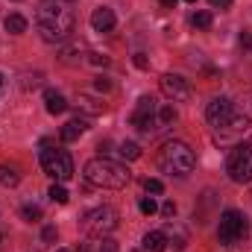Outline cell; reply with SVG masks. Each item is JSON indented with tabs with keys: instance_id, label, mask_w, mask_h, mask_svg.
Wrapping results in <instances>:
<instances>
[{
	"instance_id": "6da1fadb",
	"label": "cell",
	"mask_w": 252,
	"mask_h": 252,
	"mask_svg": "<svg viewBox=\"0 0 252 252\" xmlns=\"http://www.w3.org/2000/svg\"><path fill=\"white\" fill-rule=\"evenodd\" d=\"M35 18H38V35L47 44H62V41L70 38V32H73V12L59 6V3L44 0L38 6V15Z\"/></svg>"
},
{
	"instance_id": "7a4b0ae2",
	"label": "cell",
	"mask_w": 252,
	"mask_h": 252,
	"mask_svg": "<svg viewBox=\"0 0 252 252\" xmlns=\"http://www.w3.org/2000/svg\"><path fill=\"white\" fill-rule=\"evenodd\" d=\"M85 179L91 182V185H97V188H112V190H121L129 185V179H132V173L126 170V164L121 161H112V158H91L88 164H85Z\"/></svg>"
},
{
	"instance_id": "3957f363",
	"label": "cell",
	"mask_w": 252,
	"mask_h": 252,
	"mask_svg": "<svg viewBox=\"0 0 252 252\" xmlns=\"http://www.w3.org/2000/svg\"><path fill=\"white\" fill-rule=\"evenodd\" d=\"M158 167L170 176H188L190 170L196 167V156L188 144L182 141H167L158 153Z\"/></svg>"
},
{
	"instance_id": "277c9868",
	"label": "cell",
	"mask_w": 252,
	"mask_h": 252,
	"mask_svg": "<svg viewBox=\"0 0 252 252\" xmlns=\"http://www.w3.org/2000/svg\"><path fill=\"white\" fill-rule=\"evenodd\" d=\"M41 167L56 182H67L73 176V158H70V153L59 150V147H50V141H41Z\"/></svg>"
},
{
	"instance_id": "5b68a950",
	"label": "cell",
	"mask_w": 252,
	"mask_h": 252,
	"mask_svg": "<svg viewBox=\"0 0 252 252\" xmlns=\"http://www.w3.org/2000/svg\"><path fill=\"white\" fill-rule=\"evenodd\" d=\"M118 211L112 208V205H97V208H91V211H85V217H82V229L88 232V235H94V238H106V235H112L115 229H118Z\"/></svg>"
},
{
	"instance_id": "8992f818",
	"label": "cell",
	"mask_w": 252,
	"mask_h": 252,
	"mask_svg": "<svg viewBox=\"0 0 252 252\" xmlns=\"http://www.w3.org/2000/svg\"><path fill=\"white\" fill-rule=\"evenodd\" d=\"M244 238H247V220H244V214L235 211V208L223 211L220 214V226H217V241L223 247H238V244H244Z\"/></svg>"
},
{
	"instance_id": "52a82bcc",
	"label": "cell",
	"mask_w": 252,
	"mask_h": 252,
	"mask_svg": "<svg viewBox=\"0 0 252 252\" xmlns=\"http://www.w3.org/2000/svg\"><path fill=\"white\" fill-rule=\"evenodd\" d=\"M226 173L238 185L252 182V144H235V150L226 158Z\"/></svg>"
},
{
	"instance_id": "ba28073f",
	"label": "cell",
	"mask_w": 252,
	"mask_h": 252,
	"mask_svg": "<svg viewBox=\"0 0 252 252\" xmlns=\"http://www.w3.org/2000/svg\"><path fill=\"white\" fill-rule=\"evenodd\" d=\"M250 135H252V118L238 115V112H232L220 126H214V138L223 141V144H232V141L244 144V138H250Z\"/></svg>"
},
{
	"instance_id": "9c48e42d",
	"label": "cell",
	"mask_w": 252,
	"mask_h": 252,
	"mask_svg": "<svg viewBox=\"0 0 252 252\" xmlns=\"http://www.w3.org/2000/svg\"><path fill=\"white\" fill-rule=\"evenodd\" d=\"M156 112H158L156 97L144 94V97L138 100V109L132 112V126H135L138 132H150V129H153V118H156Z\"/></svg>"
},
{
	"instance_id": "30bf717a",
	"label": "cell",
	"mask_w": 252,
	"mask_h": 252,
	"mask_svg": "<svg viewBox=\"0 0 252 252\" xmlns=\"http://www.w3.org/2000/svg\"><path fill=\"white\" fill-rule=\"evenodd\" d=\"M161 91H164V97L173 100V103H185V100H190L188 79H182L179 73H164V76H161Z\"/></svg>"
},
{
	"instance_id": "8fae6325",
	"label": "cell",
	"mask_w": 252,
	"mask_h": 252,
	"mask_svg": "<svg viewBox=\"0 0 252 252\" xmlns=\"http://www.w3.org/2000/svg\"><path fill=\"white\" fill-rule=\"evenodd\" d=\"M232 112H235V109H232V100H229V97H214V100L208 103V109H205V121L211 126H220Z\"/></svg>"
},
{
	"instance_id": "7c38bea8",
	"label": "cell",
	"mask_w": 252,
	"mask_h": 252,
	"mask_svg": "<svg viewBox=\"0 0 252 252\" xmlns=\"http://www.w3.org/2000/svg\"><path fill=\"white\" fill-rule=\"evenodd\" d=\"M164 238H167V244L173 247V250L179 252V250H185L190 244V235H188V229L182 226V223H176V220H170L167 226H164Z\"/></svg>"
},
{
	"instance_id": "4fadbf2b",
	"label": "cell",
	"mask_w": 252,
	"mask_h": 252,
	"mask_svg": "<svg viewBox=\"0 0 252 252\" xmlns=\"http://www.w3.org/2000/svg\"><path fill=\"white\" fill-rule=\"evenodd\" d=\"M115 12L109 9V6H100V9H94L91 12V30L94 32H112L115 30Z\"/></svg>"
},
{
	"instance_id": "5bb4252c",
	"label": "cell",
	"mask_w": 252,
	"mask_h": 252,
	"mask_svg": "<svg viewBox=\"0 0 252 252\" xmlns=\"http://www.w3.org/2000/svg\"><path fill=\"white\" fill-rule=\"evenodd\" d=\"M85 129H88V121H85V118H73V121H67V124L62 126L59 138H62L64 144H70V141H76V138H79Z\"/></svg>"
},
{
	"instance_id": "9a60e30c",
	"label": "cell",
	"mask_w": 252,
	"mask_h": 252,
	"mask_svg": "<svg viewBox=\"0 0 252 252\" xmlns=\"http://www.w3.org/2000/svg\"><path fill=\"white\" fill-rule=\"evenodd\" d=\"M44 106H47L50 115H62V112H67V100H64L59 91H53V88L44 91Z\"/></svg>"
},
{
	"instance_id": "2e32d148",
	"label": "cell",
	"mask_w": 252,
	"mask_h": 252,
	"mask_svg": "<svg viewBox=\"0 0 252 252\" xmlns=\"http://www.w3.org/2000/svg\"><path fill=\"white\" fill-rule=\"evenodd\" d=\"M144 250L147 252H164L167 250L164 232H147V235H144Z\"/></svg>"
},
{
	"instance_id": "e0dca14e",
	"label": "cell",
	"mask_w": 252,
	"mask_h": 252,
	"mask_svg": "<svg viewBox=\"0 0 252 252\" xmlns=\"http://www.w3.org/2000/svg\"><path fill=\"white\" fill-rule=\"evenodd\" d=\"M79 109H82V112H88V115H103L106 103H100V100H97V97H91V94H79Z\"/></svg>"
},
{
	"instance_id": "ac0fdd59",
	"label": "cell",
	"mask_w": 252,
	"mask_h": 252,
	"mask_svg": "<svg viewBox=\"0 0 252 252\" xmlns=\"http://www.w3.org/2000/svg\"><path fill=\"white\" fill-rule=\"evenodd\" d=\"M3 27H6L9 35H21V32H27V18L24 15H9L3 21Z\"/></svg>"
},
{
	"instance_id": "d6986e66",
	"label": "cell",
	"mask_w": 252,
	"mask_h": 252,
	"mask_svg": "<svg viewBox=\"0 0 252 252\" xmlns=\"http://www.w3.org/2000/svg\"><path fill=\"white\" fill-rule=\"evenodd\" d=\"M21 182V173H18V167H12V164H0V185H6V188H15Z\"/></svg>"
},
{
	"instance_id": "ffe728a7",
	"label": "cell",
	"mask_w": 252,
	"mask_h": 252,
	"mask_svg": "<svg viewBox=\"0 0 252 252\" xmlns=\"http://www.w3.org/2000/svg\"><path fill=\"white\" fill-rule=\"evenodd\" d=\"M190 24L199 27V30H208V27L214 24V15H211V12H193V15H190Z\"/></svg>"
},
{
	"instance_id": "44dd1931",
	"label": "cell",
	"mask_w": 252,
	"mask_h": 252,
	"mask_svg": "<svg viewBox=\"0 0 252 252\" xmlns=\"http://www.w3.org/2000/svg\"><path fill=\"white\" fill-rule=\"evenodd\" d=\"M121 156H124L126 161H135V158H141V147L135 141H124L121 144Z\"/></svg>"
},
{
	"instance_id": "7402d4cb",
	"label": "cell",
	"mask_w": 252,
	"mask_h": 252,
	"mask_svg": "<svg viewBox=\"0 0 252 252\" xmlns=\"http://www.w3.org/2000/svg\"><path fill=\"white\" fill-rule=\"evenodd\" d=\"M156 118H158V126H170L176 121V109H173V106H161V109L156 112Z\"/></svg>"
},
{
	"instance_id": "603a6c76",
	"label": "cell",
	"mask_w": 252,
	"mask_h": 252,
	"mask_svg": "<svg viewBox=\"0 0 252 252\" xmlns=\"http://www.w3.org/2000/svg\"><path fill=\"white\" fill-rule=\"evenodd\" d=\"M50 199H53V202H59V205H67L70 193H67V190H64L59 182H53V185H50Z\"/></svg>"
},
{
	"instance_id": "cb8c5ba5",
	"label": "cell",
	"mask_w": 252,
	"mask_h": 252,
	"mask_svg": "<svg viewBox=\"0 0 252 252\" xmlns=\"http://www.w3.org/2000/svg\"><path fill=\"white\" fill-rule=\"evenodd\" d=\"M21 217H24L27 223H38V220H41V208H38V205H24V208H21Z\"/></svg>"
},
{
	"instance_id": "d4e9b609",
	"label": "cell",
	"mask_w": 252,
	"mask_h": 252,
	"mask_svg": "<svg viewBox=\"0 0 252 252\" xmlns=\"http://www.w3.org/2000/svg\"><path fill=\"white\" fill-rule=\"evenodd\" d=\"M138 208H141V214H147V217L158 211V205H156V199H153V196H144V199L138 202Z\"/></svg>"
},
{
	"instance_id": "484cf974",
	"label": "cell",
	"mask_w": 252,
	"mask_h": 252,
	"mask_svg": "<svg viewBox=\"0 0 252 252\" xmlns=\"http://www.w3.org/2000/svg\"><path fill=\"white\" fill-rule=\"evenodd\" d=\"M88 62L94 64V67H106V64H109V56H103V53H88Z\"/></svg>"
},
{
	"instance_id": "4316f807",
	"label": "cell",
	"mask_w": 252,
	"mask_h": 252,
	"mask_svg": "<svg viewBox=\"0 0 252 252\" xmlns=\"http://www.w3.org/2000/svg\"><path fill=\"white\" fill-rule=\"evenodd\" d=\"M144 188H147V193H161L164 185H161V179H147V182H144Z\"/></svg>"
},
{
	"instance_id": "83f0119b",
	"label": "cell",
	"mask_w": 252,
	"mask_h": 252,
	"mask_svg": "<svg viewBox=\"0 0 252 252\" xmlns=\"http://www.w3.org/2000/svg\"><path fill=\"white\" fill-rule=\"evenodd\" d=\"M41 241H44V244H53V241H56V226H44Z\"/></svg>"
},
{
	"instance_id": "f1b7e54d",
	"label": "cell",
	"mask_w": 252,
	"mask_h": 252,
	"mask_svg": "<svg viewBox=\"0 0 252 252\" xmlns=\"http://www.w3.org/2000/svg\"><path fill=\"white\" fill-rule=\"evenodd\" d=\"M35 85H41V73H32L24 79V88H35Z\"/></svg>"
},
{
	"instance_id": "f546056e",
	"label": "cell",
	"mask_w": 252,
	"mask_h": 252,
	"mask_svg": "<svg viewBox=\"0 0 252 252\" xmlns=\"http://www.w3.org/2000/svg\"><path fill=\"white\" fill-rule=\"evenodd\" d=\"M161 214H164V217H173V214H176V202H173V199H167V202L161 205Z\"/></svg>"
},
{
	"instance_id": "4dcf8cb0",
	"label": "cell",
	"mask_w": 252,
	"mask_h": 252,
	"mask_svg": "<svg viewBox=\"0 0 252 252\" xmlns=\"http://www.w3.org/2000/svg\"><path fill=\"white\" fill-rule=\"evenodd\" d=\"M135 67H138V70H147V67H150V62H147L144 53H135Z\"/></svg>"
},
{
	"instance_id": "1f68e13d",
	"label": "cell",
	"mask_w": 252,
	"mask_h": 252,
	"mask_svg": "<svg viewBox=\"0 0 252 252\" xmlns=\"http://www.w3.org/2000/svg\"><path fill=\"white\" fill-rule=\"evenodd\" d=\"M211 3V9H229L232 6V0H208Z\"/></svg>"
},
{
	"instance_id": "d6a6232c",
	"label": "cell",
	"mask_w": 252,
	"mask_h": 252,
	"mask_svg": "<svg viewBox=\"0 0 252 252\" xmlns=\"http://www.w3.org/2000/svg\"><path fill=\"white\" fill-rule=\"evenodd\" d=\"M241 44H244V47L252 53V32H241Z\"/></svg>"
},
{
	"instance_id": "836d02e7",
	"label": "cell",
	"mask_w": 252,
	"mask_h": 252,
	"mask_svg": "<svg viewBox=\"0 0 252 252\" xmlns=\"http://www.w3.org/2000/svg\"><path fill=\"white\" fill-rule=\"evenodd\" d=\"M158 3H161V6H164V9H173V6H176V3H179V0H158Z\"/></svg>"
},
{
	"instance_id": "e575fe53",
	"label": "cell",
	"mask_w": 252,
	"mask_h": 252,
	"mask_svg": "<svg viewBox=\"0 0 252 252\" xmlns=\"http://www.w3.org/2000/svg\"><path fill=\"white\" fill-rule=\"evenodd\" d=\"M0 88H3V73H0Z\"/></svg>"
},
{
	"instance_id": "d590c367",
	"label": "cell",
	"mask_w": 252,
	"mask_h": 252,
	"mask_svg": "<svg viewBox=\"0 0 252 252\" xmlns=\"http://www.w3.org/2000/svg\"><path fill=\"white\" fill-rule=\"evenodd\" d=\"M56 252H70V250H56Z\"/></svg>"
},
{
	"instance_id": "8d00e7d4",
	"label": "cell",
	"mask_w": 252,
	"mask_h": 252,
	"mask_svg": "<svg viewBox=\"0 0 252 252\" xmlns=\"http://www.w3.org/2000/svg\"><path fill=\"white\" fill-rule=\"evenodd\" d=\"M185 3H196V0H185Z\"/></svg>"
},
{
	"instance_id": "74e56055",
	"label": "cell",
	"mask_w": 252,
	"mask_h": 252,
	"mask_svg": "<svg viewBox=\"0 0 252 252\" xmlns=\"http://www.w3.org/2000/svg\"><path fill=\"white\" fill-rule=\"evenodd\" d=\"M132 252H138V250H132Z\"/></svg>"
}]
</instances>
